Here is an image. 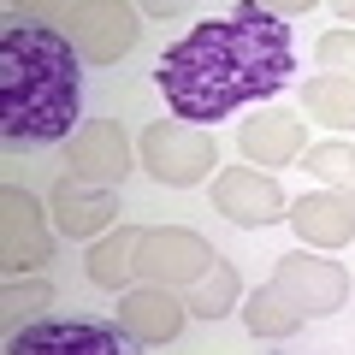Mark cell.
<instances>
[{"label":"cell","mask_w":355,"mask_h":355,"mask_svg":"<svg viewBox=\"0 0 355 355\" xmlns=\"http://www.w3.org/2000/svg\"><path fill=\"white\" fill-rule=\"evenodd\" d=\"M6 302H12V308L24 302L30 314H36V308H48V302H53V291H48V284H30V291H12V296H6Z\"/></svg>","instance_id":"44dd1931"},{"label":"cell","mask_w":355,"mask_h":355,"mask_svg":"<svg viewBox=\"0 0 355 355\" xmlns=\"http://www.w3.org/2000/svg\"><path fill=\"white\" fill-rule=\"evenodd\" d=\"M243 326H249L254 338H291V331L302 326V314H296L291 302H279L272 284H261V291L243 296Z\"/></svg>","instance_id":"e0dca14e"},{"label":"cell","mask_w":355,"mask_h":355,"mask_svg":"<svg viewBox=\"0 0 355 355\" xmlns=\"http://www.w3.org/2000/svg\"><path fill=\"white\" fill-rule=\"evenodd\" d=\"M237 148L249 154L254 166H291L296 154L308 148V125L291 113H254L237 125Z\"/></svg>","instance_id":"7c38bea8"},{"label":"cell","mask_w":355,"mask_h":355,"mask_svg":"<svg viewBox=\"0 0 355 355\" xmlns=\"http://www.w3.org/2000/svg\"><path fill=\"white\" fill-rule=\"evenodd\" d=\"M302 107H308V119H320L331 130H355V83H343V77H308Z\"/></svg>","instance_id":"2e32d148"},{"label":"cell","mask_w":355,"mask_h":355,"mask_svg":"<svg viewBox=\"0 0 355 355\" xmlns=\"http://www.w3.org/2000/svg\"><path fill=\"white\" fill-rule=\"evenodd\" d=\"M184 314H190V308L178 302L172 291L142 284V291H125V296H119V314H113V320L142 343V349H160V343H172L178 331H184Z\"/></svg>","instance_id":"9c48e42d"},{"label":"cell","mask_w":355,"mask_h":355,"mask_svg":"<svg viewBox=\"0 0 355 355\" xmlns=\"http://www.w3.org/2000/svg\"><path fill=\"white\" fill-rule=\"evenodd\" d=\"M320 60V77H343V83H355V30H326L314 48Z\"/></svg>","instance_id":"ffe728a7"},{"label":"cell","mask_w":355,"mask_h":355,"mask_svg":"<svg viewBox=\"0 0 355 355\" xmlns=\"http://www.w3.org/2000/svg\"><path fill=\"white\" fill-rule=\"evenodd\" d=\"M6 355H148L119 320L101 314H36L12 331Z\"/></svg>","instance_id":"3957f363"},{"label":"cell","mask_w":355,"mask_h":355,"mask_svg":"<svg viewBox=\"0 0 355 355\" xmlns=\"http://www.w3.org/2000/svg\"><path fill=\"white\" fill-rule=\"evenodd\" d=\"M219 254L207 249L196 231H142V249H137V272L148 284H160V291H172V284H196L214 266Z\"/></svg>","instance_id":"52a82bcc"},{"label":"cell","mask_w":355,"mask_h":355,"mask_svg":"<svg viewBox=\"0 0 355 355\" xmlns=\"http://www.w3.org/2000/svg\"><path fill=\"white\" fill-rule=\"evenodd\" d=\"M125 172H130L125 125L119 119H83V130L71 137V178L77 184H95V190H113Z\"/></svg>","instance_id":"ba28073f"},{"label":"cell","mask_w":355,"mask_h":355,"mask_svg":"<svg viewBox=\"0 0 355 355\" xmlns=\"http://www.w3.org/2000/svg\"><path fill=\"white\" fill-rule=\"evenodd\" d=\"M338 18H343V24H355V0H343V6H338Z\"/></svg>","instance_id":"7402d4cb"},{"label":"cell","mask_w":355,"mask_h":355,"mask_svg":"<svg viewBox=\"0 0 355 355\" xmlns=\"http://www.w3.org/2000/svg\"><path fill=\"white\" fill-rule=\"evenodd\" d=\"M291 225L302 237V249H343L355 237V196L343 190L302 196V202H291Z\"/></svg>","instance_id":"8fae6325"},{"label":"cell","mask_w":355,"mask_h":355,"mask_svg":"<svg viewBox=\"0 0 355 355\" xmlns=\"http://www.w3.org/2000/svg\"><path fill=\"white\" fill-rule=\"evenodd\" d=\"M48 261V237L36 231V202L24 190H6V266H42Z\"/></svg>","instance_id":"5bb4252c"},{"label":"cell","mask_w":355,"mask_h":355,"mask_svg":"<svg viewBox=\"0 0 355 355\" xmlns=\"http://www.w3.org/2000/svg\"><path fill=\"white\" fill-rule=\"evenodd\" d=\"M272 296L279 302H291L302 320H320V314H338L343 296H349V272H343L338 261H320V254L296 249V254H279V266H272Z\"/></svg>","instance_id":"5b68a950"},{"label":"cell","mask_w":355,"mask_h":355,"mask_svg":"<svg viewBox=\"0 0 355 355\" xmlns=\"http://www.w3.org/2000/svg\"><path fill=\"white\" fill-rule=\"evenodd\" d=\"M83 119V53L65 30L6 24L0 30V142L6 154H53Z\"/></svg>","instance_id":"7a4b0ae2"},{"label":"cell","mask_w":355,"mask_h":355,"mask_svg":"<svg viewBox=\"0 0 355 355\" xmlns=\"http://www.w3.org/2000/svg\"><path fill=\"white\" fill-rule=\"evenodd\" d=\"M291 71H296L291 24L272 6H237L231 18H207L184 42H172L154 65V83H160L172 119L207 130L254 101L284 95Z\"/></svg>","instance_id":"6da1fadb"},{"label":"cell","mask_w":355,"mask_h":355,"mask_svg":"<svg viewBox=\"0 0 355 355\" xmlns=\"http://www.w3.org/2000/svg\"><path fill=\"white\" fill-rule=\"evenodd\" d=\"M142 166L172 190H190L219 166V142H214V130H196L184 119H154L142 130Z\"/></svg>","instance_id":"277c9868"},{"label":"cell","mask_w":355,"mask_h":355,"mask_svg":"<svg viewBox=\"0 0 355 355\" xmlns=\"http://www.w3.org/2000/svg\"><path fill=\"white\" fill-rule=\"evenodd\" d=\"M137 12L130 6H77L71 12V48L83 53V60H95V65H107V60H119V53L137 42Z\"/></svg>","instance_id":"30bf717a"},{"label":"cell","mask_w":355,"mask_h":355,"mask_svg":"<svg viewBox=\"0 0 355 355\" xmlns=\"http://www.w3.org/2000/svg\"><path fill=\"white\" fill-rule=\"evenodd\" d=\"M308 172L326 184V190H343V196H355V142H314L308 148Z\"/></svg>","instance_id":"d6986e66"},{"label":"cell","mask_w":355,"mask_h":355,"mask_svg":"<svg viewBox=\"0 0 355 355\" xmlns=\"http://www.w3.org/2000/svg\"><path fill=\"white\" fill-rule=\"evenodd\" d=\"M214 207L243 231H266V225H279V219H291V202H284L279 178L254 172V166H225L214 178Z\"/></svg>","instance_id":"8992f818"},{"label":"cell","mask_w":355,"mask_h":355,"mask_svg":"<svg viewBox=\"0 0 355 355\" xmlns=\"http://www.w3.org/2000/svg\"><path fill=\"white\" fill-rule=\"evenodd\" d=\"M137 249H142V225H119L113 237H101L89 249V279L101 284V291H119L137 272Z\"/></svg>","instance_id":"9a60e30c"},{"label":"cell","mask_w":355,"mask_h":355,"mask_svg":"<svg viewBox=\"0 0 355 355\" xmlns=\"http://www.w3.org/2000/svg\"><path fill=\"white\" fill-rule=\"evenodd\" d=\"M231 302H237V272H231V261H214L202 279L190 284V296H184V308H190V314H202V320L231 314Z\"/></svg>","instance_id":"ac0fdd59"},{"label":"cell","mask_w":355,"mask_h":355,"mask_svg":"<svg viewBox=\"0 0 355 355\" xmlns=\"http://www.w3.org/2000/svg\"><path fill=\"white\" fill-rule=\"evenodd\" d=\"M113 214H119V196L113 190H95V184L60 178V190H53V219H60L65 237H95Z\"/></svg>","instance_id":"4fadbf2b"}]
</instances>
